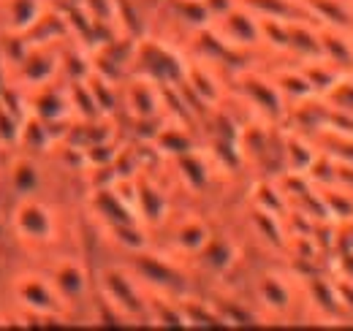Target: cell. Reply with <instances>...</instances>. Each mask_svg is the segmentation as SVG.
<instances>
[{
  "instance_id": "6da1fadb",
  "label": "cell",
  "mask_w": 353,
  "mask_h": 331,
  "mask_svg": "<svg viewBox=\"0 0 353 331\" xmlns=\"http://www.w3.org/2000/svg\"><path fill=\"white\" fill-rule=\"evenodd\" d=\"M19 223H28V234L41 237V223H46V214L41 212V207L28 204V207L19 209Z\"/></svg>"
}]
</instances>
